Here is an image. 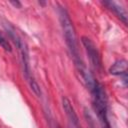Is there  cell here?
Listing matches in <instances>:
<instances>
[{"label":"cell","instance_id":"obj_1","mask_svg":"<svg viewBox=\"0 0 128 128\" xmlns=\"http://www.w3.org/2000/svg\"><path fill=\"white\" fill-rule=\"evenodd\" d=\"M59 17H60V23H61V27L63 30V35L65 38L66 45L70 51V54H71L72 59L74 61L77 72L79 74H81L84 70L87 69V66L83 62L81 55H80V52H79L77 36H76V32H75L73 23H72L69 15L65 9H60Z\"/></svg>","mask_w":128,"mask_h":128},{"label":"cell","instance_id":"obj_2","mask_svg":"<svg viewBox=\"0 0 128 128\" xmlns=\"http://www.w3.org/2000/svg\"><path fill=\"white\" fill-rule=\"evenodd\" d=\"M90 92L92 95L93 109L102 128H111L107 115V97L103 86L97 81L96 84L90 89Z\"/></svg>","mask_w":128,"mask_h":128},{"label":"cell","instance_id":"obj_3","mask_svg":"<svg viewBox=\"0 0 128 128\" xmlns=\"http://www.w3.org/2000/svg\"><path fill=\"white\" fill-rule=\"evenodd\" d=\"M10 36L13 39L14 43L16 44V46L18 47V50L20 52V56H21V62H22V66H23V72H24V76L27 79L31 89L33 90V92L36 95H40L41 91L40 88L38 86V84L36 83V81L34 80L33 76H32V72L30 69V64H29V53H28V48L27 45L25 44V42L16 34V32H10Z\"/></svg>","mask_w":128,"mask_h":128},{"label":"cell","instance_id":"obj_4","mask_svg":"<svg viewBox=\"0 0 128 128\" xmlns=\"http://www.w3.org/2000/svg\"><path fill=\"white\" fill-rule=\"evenodd\" d=\"M82 44L86 50V53L89 57V60L93 66V68L96 71H101L102 70V61H101V57H100V53L96 47V45L94 44V42L88 38V37H82L81 38Z\"/></svg>","mask_w":128,"mask_h":128},{"label":"cell","instance_id":"obj_5","mask_svg":"<svg viewBox=\"0 0 128 128\" xmlns=\"http://www.w3.org/2000/svg\"><path fill=\"white\" fill-rule=\"evenodd\" d=\"M62 106H63L64 112H65V115L67 118V123H68L69 128H82L79 118L75 112V109L72 106V104L68 98H66V97L62 98Z\"/></svg>","mask_w":128,"mask_h":128},{"label":"cell","instance_id":"obj_6","mask_svg":"<svg viewBox=\"0 0 128 128\" xmlns=\"http://www.w3.org/2000/svg\"><path fill=\"white\" fill-rule=\"evenodd\" d=\"M103 4L107 6V8L111 10L125 25H127V13L120 4H118L115 1H104Z\"/></svg>","mask_w":128,"mask_h":128},{"label":"cell","instance_id":"obj_7","mask_svg":"<svg viewBox=\"0 0 128 128\" xmlns=\"http://www.w3.org/2000/svg\"><path fill=\"white\" fill-rule=\"evenodd\" d=\"M110 73L113 75H121L127 73V61L126 60H118L110 67Z\"/></svg>","mask_w":128,"mask_h":128},{"label":"cell","instance_id":"obj_8","mask_svg":"<svg viewBox=\"0 0 128 128\" xmlns=\"http://www.w3.org/2000/svg\"><path fill=\"white\" fill-rule=\"evenodd\" d=\"M0 45L2 46V48L4 49V50H6V51H11V47H10V45H9V43H8V41L7 40H5V38H3V36L0 34Z\"/></svg>","mask_w":128,"mask_h":128},{"label":"cell","instance_id":"obj_9","mask_svg":"<svg viewBox=\"0 0 128 128\" xmlns=\"http://www.w3.org/2000/svg\"><path fill=\"white\" fill-rule=\"evenodd\" d=\"M52 128H60V127H58V126H56V125L54 124V125H52Z\"/></svg>","mask_w":128,"mask_h":128}]
</instances>
